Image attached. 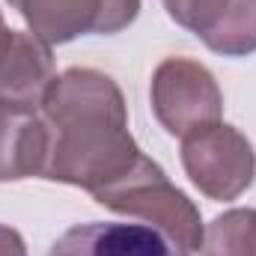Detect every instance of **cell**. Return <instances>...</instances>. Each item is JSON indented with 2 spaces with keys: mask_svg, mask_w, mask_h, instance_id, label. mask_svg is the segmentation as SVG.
<instances>
[{
  "mask_svg": "<svg viewBox=\"0 0 256 256\" xmlns=\"http://www.w3.org/2000/svg\"><path fill=\"white\" fill-rule=\"evenodd\" d=\"M161 3L179 27L191 30L200 39H206L218 27V21L226 15L230 6V0H161Z\"/></svg>",
  "mask_w": 256,
  "mask_h": 256,
  "instance_id": "obj_11",
  "label": "cell"
},
{
  "mask_svg": "<svg viewBox=\"0 0 256 256\" xmlns=\"http://www.w3.org/2000/svg\"><path fill=\"white\" fill-rule=\"evenodd\" d=\"M182 167L208 200L230 202L254 185V143L226 122H212L182 137Z\"/></svg>",
  "mask_w": 256,
  "mask_h": 256,
  "instance_id": "obj_3",
  "label": "cell"
},
{
  "mask_svg": "<svg viewBox=\"0 0 256 256\" xmlns=\"http://www.w3.org/2000/svg\"><path fill=\"white\" fill-rule=\"evenodd\" d=\"M0 256H27V244L18 230L0 224Z\"/></svg>",
  "mask_w": 256,
  "mask_h": 256,
  "instance_id": "obj_12",
  "label": "cell"
},
{
  "mask_svg": "<svg viewBox=\"0 0 256 256\" xmlns=\"http://www.w3.org/2000/svg\"><path fill=\"white\" fill-rule=\"evenodd\" d=\"M54 78V54L48 42L24 30L0 33V102L36 108Z\"/></svg>",
  "mask_w": 256,
  "mask_h": 256,
  "instance_id": "obj_7",
  "label": "cell"
},
{
  "mask_svg": "<svg viewBox=\"0 0 256 256\" xmlns=\"http://www.w3.org/2000/svg\"><path fill=\"white\" fill-rule=\"evenodd\" d=\"M92 200L98 206L116 212V214H128V218H137L143 224L158 226L176 244H182L188 254H196L202 248L206 226H202L200 208L188 200V194L179 191L167 179V173L146 155L122 179L96 191Z\"/></svg>",
  "mask_w": 256,
  "mask_h": 256,
  "instance_id": "obj_2",
  "label": "cell"
},
{
  "mask_svg": "<svg viewBox=\"0 0 256 256\" xmlns=\"http://www.w3.org/2000/svg\"><path fill=\"white\" fill-rule=\"evenodd\" d=\"M9 6L48 45H66L90 33L114 36L140 15V0H9Z\"/></svg>",
  "mask_w": 256,
  "mask_h": 256,
  "instance_id": "obj_5",
  "label": "cell"
},
{
  "mask_svg": "<svg viewBox=\"0 0 256 256\" xmlns=\"http://www.w3.org/2000/svg\"><path fill=\"white\" fill-rule=\"evenodd\" d=\"M149 96L155 120L173 137H185L202 126L220 122L224 114V92L214 74L188 57H167L158 66Z\"/></svg>",
  "mask_w": 256,
  "mask_h": 256,
  "instance_id": "obj_4",
  "label": "cell"
},
{
  "mask_svg": "<svg viewBox=\"0 0 256 256\" xmlns=\"http://www.w3.org/2000/svg\"><path fill=\"white\" fill-rule=\"evenodd\" d=\"M3 30H6V27H3V12H0V33H3Z\"/></svg>",
  "mask_w": 256,
  "mask_h": 256,
  "instance_id": "obj_13",
  "label": "cell"
},
{
  "mask_svg": "<svg viewBox=\"0 0 256 256\" xmlns=\"http://www.w3.org/2000/svg\"><path fill=\"white\" fill-rule=\"evenodd\" d=\"M51 128V152L45 176L96 194L143 158L128 131L122 90L96 68H68L54 78L42 104Z\"/></svg>",
  "mask_w": 256,
  "mask_h": 256,
  "instance_id": "obj_1",
  "label": "cell"
},
{
  "mask_svg": "<svg viewBox=\"0 0 256 256\" xmlns=\"http://www.w3.org/2000/svg\"><path fill=\"white\" fill-rule=\"evenodd\" d=\"M48 256H191L152 224L92 220L66 230Z\"/></svg>",
  "mask_w": 256,
  "mask_h": 256,
  "instance_id": "obj_6",
  "label": "cell"
},
{
  "mask_svg": "<svg viewBox=\"0 0 256 256\" xmlns=\"http://www.w3.org/2000/svg\"><path fill=\"white\" fill-rule=\"evenodd\" d=\"M202 256H256V208L218 214L202 232Z\"/></svg>",
  "mask_w": 256,
  "mask_h": 256,
  "instance_id": "obj_9",
  "label": "cell"
},
{
  "mask_svg": "<svg viewBox=\"0 0 256 256\" xmlns=\"http://www.w3.org/2000/svg\"><path fill=\"white\" fill-rule=\"evenodd\" d=\"M51 128L45 116L18 102H0V182L45 176Z\"/></svg>",
  "mask_w": 256,
  "mask_h": 256,
  "instance_id": "obj_8",
  "label": "cell"
},
{
  "mask_svg": "<svg viewBox=\"0 0 256 256\" xmlns=\"http://www.w3.org/2000/svg\"><path fill=\"white\" fill-rule=\"evenodd\" d=\"M202 42L208 51L220 57L256 54V0H230L226 15Z\"/></svg>",
  "mask_w": 256,
  "mask_h": 256,
  "instance_id": "obj_10",
  "label": "cell"
}]
</instances>
